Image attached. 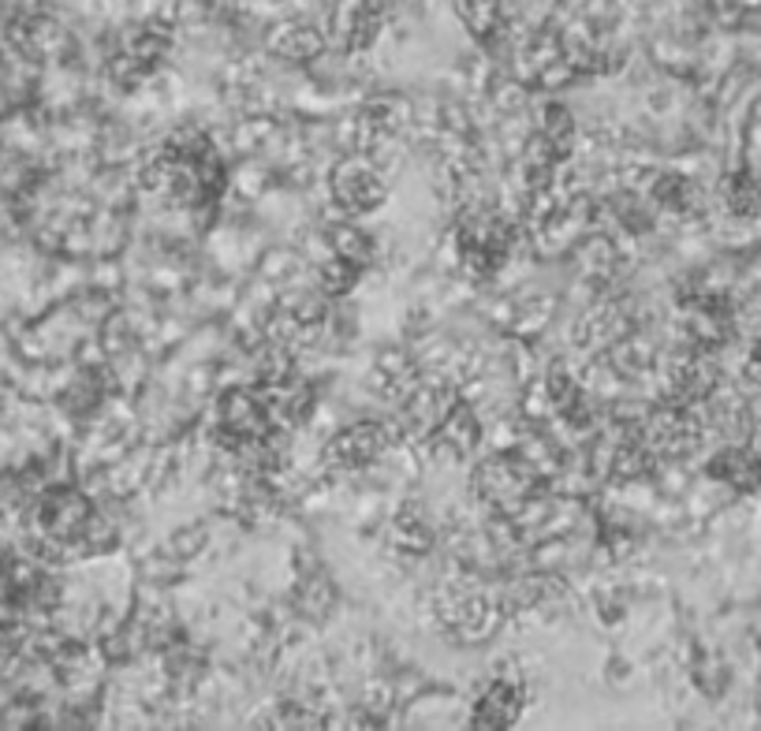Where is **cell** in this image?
Instances as JSON below:
<instances>
[{"label":"cell","mask_w":761,"mask_h":731,"mask_svg":"<svg viewBox=\"0 0 761 731\" xmlns=\"http://www.w3.org/2000/svg\"><path fill=\"white\" fill-rule=\"evenodd\" d=\"M378 429H348L340 437V448L348 451V459L355 463H366V459H373V451H378V437H373Z\"/></svg>","instance_id":"6da1fadb"}]
</instances>
